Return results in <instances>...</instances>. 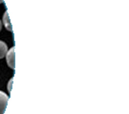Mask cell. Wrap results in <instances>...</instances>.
Masks as SVG:
<instances>
[{
	"label": "cell",
	"mask_w": 129,
	"mask_h": 114,
	"mask_svg": "<svg viewBox=\"0 0 129 114\" xmlns=\"http://www.w3.org/2000/svg\"><path fill=\"white\" fill-rule=\"evenodd\" d=\"M14 50H15V48L13 47L12 49H10L7 53L5 55L6 57V62L11 68L14 69L15 68V53H14Z\"/></svg>",
	"instance_id": "1"
},
{
	"label": "cell",
	"mask_w": 129,
	"mask_h": 114,
	"mask_svg": "<svg viewBox=\"0 0 129 114\" xmlns=\"http://www.w3.org/2000/svg\"><path fill=\"white\" fill-rule=\"evenodd\" d=\"M9 103V96L0 90V114H4Z\"/></svg>",
	"instance_id": "2"
},
{
	"label": "cell",
	"mask_w": 129,
	"mask_h": 114,
	"mask_svg": "<svg viewBox=\"0 0 129 114\" xmlns=\"http://www.w3.org/2000/svg\"><path fill=\"white\" fill-rule=\"evenodd\" d=\"M2 25H4V27L6 28L7 31L9 32H13V26L11 24V20L9 17V13L5 12L4 15H3V19H2Z\"/></svg>",
	"instance_id": "3"
},
{
	"label": "cell",
	"mask_w": 129,
	"mask_h": 114,
	"mask_svg": "<svg viewBox=\"0 0 129 114\" xmlns=\"http://www.w3.org/2000/svg\"><path fill=\"white\" fill-rule=\"evenodd\" d=\"M8 51V46L5 43L4 41H1L0 40V59L4 58L6 53Z\"/></svg>",
	"instance_id": "4"
},
{
	"label": "cell",
	"mask_w": 129,
	"mask_h": 114,
	"mask_svg": "<svg viewBox=\"0 0 129 114\" xmlns=\"http://www.w3.org/2000/svg\"><path fill=\"white\" fill-rule=\"evenodd\" d=\"M13 81H14V78H12L11 80H10V83H8V90H9V92L11 90H12V85H13Z\"/></svg>",
	"instance_id": "5"
},
{
	"label": "cell",
	"mask_w": 129,
	"mask_h": 114,
	"mask_svg": "<svg viewBox=\"0 0 129 114\" xmlns=\"http://www.w3.org/2000/svg\"><path fill=\"white\" fill-rule=\"evenodd\" d=\"M1 29H2V22H1V20H0V32H1Z\"/></svg>",
	"instance_id": "6"
},
{
	"label": "cell",
	"mask_w": 129,
	"mask_h": 114,
	"mask_svg": "<svg viewBox=\"0 0 129 114\" xmlns=\"http://www.w3.org/2000/svg\"><path fill=\"white\" fill-rule=\"evenodd\" d=\"M3 2H4V0H0V4H1V3H3Z\"/></svg>",
	"instance_id": "7"
}]
</instances>
